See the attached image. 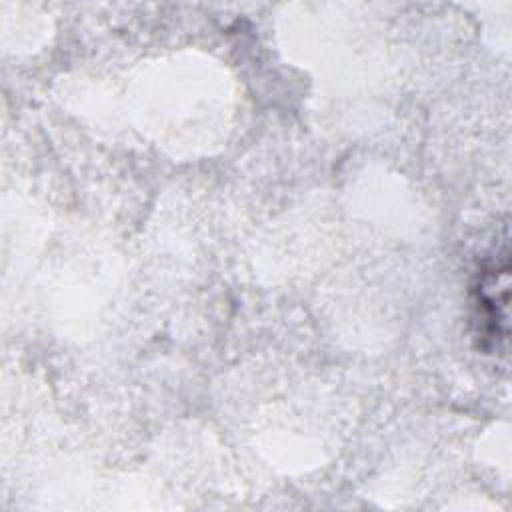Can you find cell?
Returning a JSON list of instances; mask_svg holds the SVG:
<instances>
[{"label": "cell", "instance_id": "cell-1", "mask_svg": "<svg viewBox=\"0 0 512 512\" xmlns=\"http://www.w3.org/2000/svg\"><path fill=\"white\" fill-rule=\"evenodd\" d=\"M478 334L496 346L506 342L508 330V258L484 270L478 284Z\"/></svg>", "mask_w": 512, "mask_h": 512}]
</instances>
